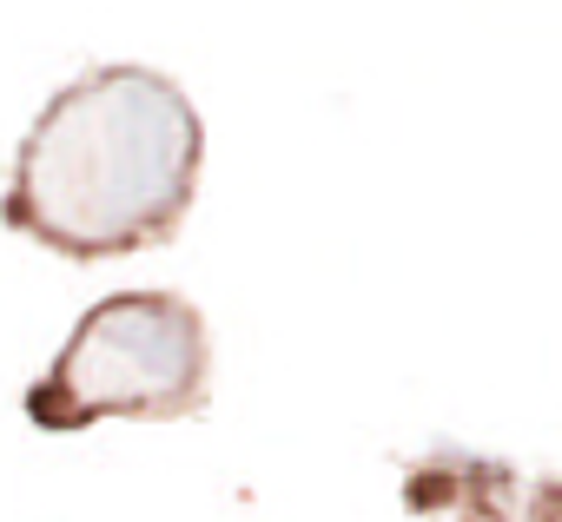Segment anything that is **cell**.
<instances>
[{
	"mask_svg": "<svg viewBox=\"0 0 562 522\" xmlns=\"http://www.w3.org/2000/svg\"><path fill=\"white\" fill-rule=\"evenodd\" d=\"M205 120L179 80L106 60L67 80L27 126L0 225L60 258H126L172 245L199 198Z\"/></svg>",
	"mask_w": 562,
	"mask_h": 522,
	"instance_id": "1",
	"label": "cell"
},
{
	"mask_svg": "<svg viewBox=\"0 0 562 522\" xmlns=\"http://www.w3.org/2000/svg\"><path fill=\"white\" fill-rule=\"evenodd\" d=\"M516 522H562V483H529V502Z\"/></svg>",
	"mask_w": 562,
	"mask_h": 522,
	"instance_id": "3",
	"label": "cell"
},
{
	"mask_svg": "<svg viewBox=\"0 0 562 522\" xmlns=\"http://www.w3.org/2000/svg\"><path fill=\"white\" fill-rule=\"evenodd\" d=\"M212 397V331L192 298L113 292L100 298L47 377L27 384L21 410L47 436H80L93 423H172L199 417Z\"/></svg>",
	"mask_w": 562,
	"mask_h": 522,
	"instance_id": "2",
	"label": "cell"
}]
</instances>
